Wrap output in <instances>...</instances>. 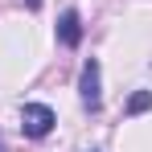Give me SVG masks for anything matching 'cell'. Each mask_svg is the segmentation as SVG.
Returning a JSON list of instances; mask_svg holds the SVG:
<instances>
[{"mask_svg": "<svg viewBox=\"0 0 152 152\" xmlns=\"http://www.w3.org/2000/svg\"><path fill=\"white\" fill-rule=\"evenodd\" d=\"M53 111L45 107V103H25L21 107V132H25L29 140H41V136H50L53 132Z\"/></svg>", "mask_w": 152, "mask_h": 152, "instance_id": "6da1fadb", "label": "cell"}, {"mask_svg": "<svg viewBox=\"0 0 152 152\" xmlns=\"http://www.w3.org/2000/svg\"><path fill=\"white\" fill-rule=\"evenodd\" d=\"M78 91H82V103H86L91 111H99L103 95H99V62H95V58L82 66V82H78Z\"/></svg>", "mask_w": 152, "mask_h": 152, "instance_id": "7a4b0ae2", "label": "cell"}, {"mask_svg": "<svg viewBox=\"0 0 152 152\" xmlns=\"http://www.w3.org/2000/svg\"><path fill=\"white\" fill-rule=\"evenodd\" d=\"M58 41H62L66 50H74L78 41H82V21H78L74 8H66V12L58 17Z\"/></svg>", "mask_w": 152, "mask_h": 152, "instance_id": "3957f363", "label": "cell"}, {"mask_svg": "<svg viewBox=\"0 0 152 152\" xmlns=\"http://www.w3.org/2000/svg\"><path fill=\"white\" fill-rule=\"evenodd\" d=\"M148 107H152V95L148 91H136V95L127 99V115H140V111H148Z\"/></svg>", "mask_w": 152, "mask_h": 152, "instance_id": "277c9868", "label": "cell"}]
</instances>
